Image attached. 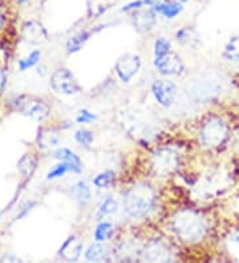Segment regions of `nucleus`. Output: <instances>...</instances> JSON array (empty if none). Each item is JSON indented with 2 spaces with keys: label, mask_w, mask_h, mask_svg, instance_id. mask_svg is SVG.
<instances>
[{
  "label": "nucleus",
  "mask_w": 239,
  "mask_h": 263,
  "mask_svg": "<svg viewBox=\"0 0 239 263\" xmlns=\"http://www.w3.org/2000/svg\"><path fill=\"white\" fill-rule=\"evenodd\" d=\"M39 149L47 151L49 148H56L60 144V135L53 128H42L39 129L38 137H36Z\"/></svg>",
  "instance_id": "nucleus-16"
},
{
  "label": "nucleus",
  "mask_w": 239,
  "mask_h": 263,
  "mask_svg": "<svg viewBox=\"0 0 239 263\" xmlns=\"http://www.w3.org/2000/svg\"><path fill=\"white\" fill-rule=\"evenodd\" d=\"M53 158L58 161H63L69 166L70 173L80 174L83 172V161L81 158L68 148H58L53 152Z\"/></svg>",
  "instance_id": "nucleus-15"
},
{
  "label": "nucleus",
  "mask_w": 239,
  "mask_h": 263,
  "mask_svg": "<svg viewBox=\"0 0 239 263\" xmlns=\"http://www.w3.org/2000/svg\"><path fill=\"white\" fill-rule=\"evenodd\" d=\"M73 137L75 141H76L80 146H83V148L85 149H89L90 145L95 141V135H93V132L86 128H81L79 129V130L75 132Z\"/></svg>",
  "instance_id": "nucleus-27"
},
{
  "label": "nucleus",
  "mask_w": 239,
  "mask_h": 263,
  "mask_svg": "<svg viewBox=\"0 0 239 263\" xmlns=\"http://www.w3.org/2000/svg\"><path fill=\"white\" fill-rule=\"evenodd\" d=\"M38 157L33 153H24L17 161V172L22 174L23 178L31 180L38 169Z\"/></svg>",
  "instance_id": "nucleus-18"
},
{
  "label": "nucleus",
  "mask_w": 239,
  "mask_h": 263,
  "mask_svg": "<svg viewBox=\"0 0 239 263\" xmlns=\"http://www.w3.org/2000/svg\"><path fill=\"white\" fill-rule=\"evenodd\" d=\"M7 83H8V77H7L4 68L0 67V96L4 93V90L7 88Z\"/></svg>",
  "instance_id": "nucleus-35"
},
{
  "label": "nucleus",
  "mask_w": 239,
  "mask_h": 263,
  "mask_svg": "<svg viewBox=\"0 0 239 263\" xmlns=\"http://www.w3.org/2000/svg\"><path fill=\"white\" fill-rule=\"evenodd\" d=\"M83 250V241L77 235H70L59 249V257L64 260H68V262H75L81 257Z\"/></svg>",
  "instance_id": "nucleus-13"
},
{
  "label": "nucleus",
  "mask_w": 239,
  "mask_h": 263,
  "mask_svg": "<svg viewBox=\"0 0 239 263\" xmlns=\"http://www.w3.org/2000/svg\"><path fill=\"white\" fill-rule=\"evenodd\" d=\"M181 156L173 146L158 148L152 156V169L157 176H170L179 169Z\"/></svg>",
  "instance_id": "nucleus-5"
},
{
  "label": "nucleus",
  "mask_w": 239,
  "mask_h": 263,
  "mask_svg": "<svg viewBox=\"0 0 239 263\" xmlns=\"http://www.w3.org/2000/svg\"><path fill=\"white\" fill-rule=\"evenodd\" d=\"M143 7H148L146 6V2L145 0H132V2H129V3L125 4L124 7L121 8V12H134V11H138L141 10V8H143Z\"/></svg>",
  "instance_id": "nucleus-32"
},
{
  "label": "nucleus",
  "mask_w": 239,
  "mask_h": 263,
  "mask_svg": "<svg viewBox=\"0 0 239 263\" xmlns=\"http://www.w3.org/2000/svg\"><path fill=\"white\" fill-rule=\"evenodd\" d=\"M51 88L53 92L63 96H76L81 92V85L76 76L68 68H58L51 76Z\"/></svg>",
  "instance_id": "nucleus-6"
},
{
  "label": "nucleus",
  "mask_w": 239,
  "mask_h": 263,
  "mask_svg": "<svg viewBox=\"0 0 239 263\" xmlns=\"http://www.w3.org/2000/svg\"><path fill=\"white\" fill-rule=\"evenodd\" d=\"M42 60V51L40 49H32L26 58H22L17 60V68L20 72H26L31 68L36 67Z\"/></svg>",
  "instance_id": "nucleus-26"
},
{
  "label": "nucleus",
  "mask_w": 239,
  "mask_h": 263,
  "mask_svg": "<svg viewBox=\"0 0 239 263\" xmlns=\"http://www.w3.org/2000/svg\"><path fill=\"white\" fill-rule=\"evenodd\" d=\"M8 22V11L3 0H0V31H3Z\"/></svg>",
  "instance_id": "nucleus-34"
},
{
  "label": "nucleus",
  "mask_w": 239,
  "mask_h": 263,
  "mask_svg": "<svg viewBox=\"0 0 239 263\" xmlns=\"http://www.w3.org/2000/svg\"><path fill=\"white\" fill-rule=\"evenodd\" d=\"M0 217H2V213H0Z\"/></svg>",
  "instance_id": "nucleus-38"
},
{
  "label": "nucleus",
  "mask_w": 239,
  "mask_h": 263,
  "mask_svg": "<svg viewBox=\"0 0 239 263\" xmlns=\"http://www.w3.org/2000/svg\"><path fill=\"white\" fill-rule=\"evenodd\" d=\"M231 126L223 116L211 113L202 120L198 129V138L206 151H219L229 142Z\"/></svg>",
  "instance_id": "nucleus-3"
},
{
  "label": "nucleus",
  "mask_w": 239,
  "mask_h": 263,
  "mask_svg": "<svg viewBox=\"0 0 239 263\" xmlns=\"http://www.w3.org/2000/svg\"><path fill=\"white\" fill-rule=\"evenodd\" d=\"M175 40L179 43V44L183 45H191L194 40H197V35H195V31L191 27H182L179 28L177 32H175Z\"/></svg>",
  "instance_id": "nucleus-29"
},
{
  "label": "nucleus",
  "mask_w": 239,
  "mask_h": 263,
  "mask_svg": "<svg viewBox=\"0 0 239 263\" xmlns=\"http://www.w3.org/2000/svg\"><path fill=\"white\" fill-rule=\"evenodd\" d=\"M96 120H97V115L95 112H92V110L86 109V108L80 110L76 116V122L80 124V125H88V124L95 122Z\"/></svg>",
  "instance_id": "nucleus-31"
},
{
  "label": "nucleus",
  "mask_w": 239,
  "mask_h": 263,
  "mask_svg": "<svg viewBox=\"0 0 239 263\" xmlns=\"http://www.w3.org/2000/svg\"><path fill=\"white\" fill-rule=\"evenodd\" d=\"M153 65L156 71L163 77L181 76L186 69L182 58L174 51H170L161 58L153 59Z\"/></svg>",
  "instance_id": "nucleus-9"
},
{
  "label": "nucleus",
  "mask_w": 239,
  "mask_h": 263,
  "mask_svg": "<svg viewBox=\"0 0 239 263\" xmlns=\"http://www.w3.org/2000/svg\"><path fill=\"white\" fill-rule=\"evenodd\" d=\"M70 193L73 194L75 199H76L77 202L80 203L81 206H85L90 202V199H92V189L85 181H77L75 183L72 189H70Z\"/></svg>",
  "instance_id": "nucleus-21"
},
{
  "label": "nucleus",
  "mask_w": 239,
  "mask_h": 263,
  "mask_svg": "<svg viewBox=\"0 0 239 263\" xmlns=\"http://www.w3.org/2000/svg\"><path fill=\"white\" fill-rule=\"evenodd\" d=\"M157 202V192L150 183L138 182L127 187L122 196V210L132 219H142Z\"/></svg>",
  "instance_id": "nucleus-2"
},
{
  "label": "nucleus",
  "mask_w": 239,
  "mask_h": 263,
  "mask_svg": "<svg viewBox=\"0 0 239 263\" xmlns=\"http://www.w3.org/2000/svg\"><path fill=\"white\" fill-rule=\"evenodd\" d=\"M67 173H69V166H68L65 162H63V161H59L58 164L54 165V166L48 172L47 176H45V180L47 181L59 180V178H63Z\"/></svg>",
  "instance_id": "nucleus-30"
},
{
  "label": "nucleus",
  "mask_w": 239,
  "mask_h": 263,
  "mask_svg": "<svg viewBox=\"0 0 239 263\" xmlns=\"http://www.w3.org/2000/svg\"><path fill=\"white\" fill-rule=\"evenodd\" d=\"M181 2H185V0H181Z\"/></svg>",
  "instance_id": "nucleus-39"
},
{
  "label": "nucleus",
  "mask_w": 239,
  "mask_h": 263,
  "mask_svg": "<svg viewBox=\"0 0 239 263\" xmlns=\"http://www.w3.org/2000/svg\"><path fill=\"white\" fill-rule=\"evenodd\" d=\"M142 67V59L136 53H125L117 59L115 64V72L118 80L127 84L137 76Z\"/></svg>",
  "instance_id": "nucleus-8"
},
{
  "label": "nucleus",
  "mask_w": 239,
  "mask_h": 263,
  "mask_svg": "<svg viewBox=\"0 0 239 263\" xmlns=\"http://www.w3.org/2000/svg\"><path fill=\"white\" fill-rule=\"evenodd\" d=\"M27 2H28V0H17V3L19 4H24V3H27Z\"/></svg>",
  "instance_id": "nucleus-37"
},
{
  "label": "nucleus",
  "mask_w": 239,
  "mask_h": 263,
  "mask_svg": "<svg viewBox=\"0 0 239 263\" xmlns=\"http://www.w3.org/2000/svg\"><path fill=\"white\" fill-rule=\"evenodd\" d=\"M84 257L89 262H104L111 259V249L106 242H96L89 245L84 253Z\"/></svg>",
  "instance_id": "nucleus-17"
},
{
  "label": "nucleus",
  "mask_w": 239,
  "mask_h": 263,
  "mask_svg": "<svg viewBox=\"0 0 239 263\" xmlns=\"http://www.w3.org/2000/svg\"><path fill=\"white\" fill-rule=\"evenodd\" d=\"M118 210V202L115 197L106 196L101 199L99 208H97V215L100 218H105L112 214H116Z\"/></svg>",
  "instance_id": "nucleus-25"
},
{
  "label": "nucleus",
  "mask_w": 239,
  "mask_h": 263,
  "mask_svg": "<svg viewBox=\"0 0 239 263\" xmlns=\"http://www.w3.org/2000/svg\"><path fill=\"white\" fill-rule=\"evenodd\" d=\"M222 58L231 64H239V33L233 35L223 47Z\"/></svg>",
  "instance_id": "nucleus-20"
},
{
  "label": "nucleus",
  "mask_w": 239,
  "mask_h": 263,
  "mask_svg": "<svg viewBox=\"0 0 239 263\" xmlns=\"http://www.w3.org/2000/svg\"><path fill=\"white\" fill-rule=\"evenodd\" d=\"M150 92L153 95L156 103L159 106L168 109L175 103V99L178 95V88L174 81L169 80V79H156L152 83Z\"/></svg>",
  "instance_id": "nucleus-7"
},
{
  "label": "nucleus",
  "mask_w": 239,
  "mask_h": 263,
  "mask_svg": "<svg viewBox=\"0 0 239 263\" xmlns=\"http://www.w3.org/2000/svg\"><path fill=\"white\" fill-rule=\"evenodd\" d=\"M115 234V228L109 221H100L93 233V239L96 242H108Z\"/></svg>",
  "instance_id": "nucleus-24"
},
{
  "label": "nucleus",
  "mask_w": 239,
  "mask_h": 263,
  "mask_svg": "<svg viewBox=\"0 0 239 263\" xmlns=\"http://www.w3.org/2000/svg\"><path fill=\"white\" fill-rule=\"evenodd\" d=\"M157 15L152 7H143L141 10L132 12V24L138 32L148 33L153 31L157 24Z\"/></svg>",
  "instance_id": "nucleus-12"
},
{
  "label": "nucleus",
  "mask_w": 239,
  "mask_h": 263,
  "mask_svg": "<svg viewBox=\"0 0 239 263\" xmlns=\"http://www.w3.org/2000/svg\"><path fill=\"white\" fill-rule=\"evenodd\" d=\"M154 12L158 16H162L168 20H173L181 15L183 11V4L181 0H157L152 6Z\"/></svg>",
  "instance_id": "nucleus-14"
},
{
  "label": "nucleus",
  "mask_w": 239,
  "mask_h": 263,
  "mask_svg": "<svg viewBox=\"0 0 239 263\" xmlns=\"http://www.w3.org/2000/svg\"><path fill=\"white\" fill-rule=\"evenodd\" d=\"M11 106L16 112L22 113L23 116L38 122L45 121L51 113V106L48 105L45 100L35 96H28V95L16 96L11 101Z\"/></svg>",
  "instance_id": "nucleus-4"
},
{
  "label": "nucleus",
  "mask_w": 239,
  "mask_h": 263,
  "mask_svg": "<svg viewBox=\"0 0 239 263\" xmlns=\"http://www.w3.org/2000/svg\"><path fill=\"white\" fill-rule=\"evenodd\" d=\"M20 37L29 45H40L48 40V32L38 20H27L22 26Z\"/></svg>",
  "instance_id": "nucleus-11"
},
{
  "label": "nucleus",
  "mask_w": 239,
  "mask_h": 263,
  "mask_svg": "<svg viewBox=\"0 0 239 263\" xmlns=\"http://www.w3.org/2000/svg\"><path fill=\"white\" fill-rule=\"evenodd\" d=\"M170 51H173V43L170 39L168 37H157L156 42L153 44V55L154 59L161 58V56L169 53Z\"/></svg>",
  "instance_id": "nucleus-28"
},
{
  "label": "nucleus",
  "mask_w": 239,
  "mask_h": 263,
  "mask_svg": "<svg viewBox=\"0 0 239 263\" xmlns=\"http://www.w3.org/2000/svg\"><path fill=\"white\" fill-rule=\"evenodd\" d=\"M115 181H116L115 170L106 169L104 170V172H100L99 174H96V176L93 177L92 183L96 189L105 190V189H109V187L115 183Z\"/></svg>",
  "instance_id": "nucleus-23"
},
{
  "label": "nucleus",
  "mask_w": 239,
  "mask_h": 263,
  "mask_svg": "<svg viewBox=\"0 0 239 263\" xmlns=\"http://www.w3.org/2000/svg\"><path fill=\"white\" fill-rule=\"evenodd\" d=\"M233 242L234 243H239V230H236L233 235Z\"/></svg>",
  "instance_id": "nucleus-36"
},
{
  "label": "nucleus",
  "mask_w": 239,
  "mask_h": 263,
  "mask_svg": "<svg viewBox=\"0 0 239 263\" xmlns=\"http://www.w3.org/2000/svg\"><path fill=\"white\" fill-rule=\"evenodd\" d=\"M219 92V85L215 81H202L198 83L193 89V95L199 101H209Z\"/></svg>",
  "instance_id": "nucleus-19"
},
{
  "label": "nucleus",
  "mask_w": 239,
  "mask_h": 263,
  "mask_svg": "<svg viewBox=\"0 0 239 263\" xmlns=\"http://www.w3.org/2000/svg\"><path fill=\"white\" fill-rule=\"evenodd\" d=\"M36 206V202L35 201H28V202H26L24 205L20 208L19 213H17V215H16V219H23L26 218L27 215L29 214V213L32 212V209L35 208Z\"/></svg>",
  "instance_id": "nucleus-33"
},
{
  "label": "nucleus",
  "mask_w": 239,
  "mask_h": 263,
  "mask_svg": "<svg viewBox=\"0 0 239 263\" xmlns=\"http://www.w3.org/2000/svg\"><path fill=\"white\" fill-rule=\"evenodd\" d=\"M90 35H92V33H90L89 31H81V32L72 36V37L67 42V45H65L67 53L72 55V53H77V52L81 51L84 45L89 42Z\"/></svg>",
  "instance_id": "nucleus-22"
},
{
  "label": "nucleus",
  "mask_w": 239,
  "mask_h": 263,
  "mask_svg": "<svg viewBox=\"0 0 239 263\" xmlns=\"http://www.w3.org/2000/svg\"><path fill=\"white\" fill-rule=\"evenodd\" d=\"M169 229L181 243L195 246L209 237L210 226L207 218L197 209H178L169 219Z\"/></svg>",
  "instance_id": "nucleus-1"
},
{
  "label": "nucleus",
  "mask_w": 239,
  "mask_h": 263,
  "mask_svg": "<svg viewBox=\"0 0 239 263\" xmlns=\"http://www.w3.org/2000/svg\"><path fill=\"white\" fill-rule=\"evenodd\" d=\"M143 259L149 262H170L173 260V253L170 247L161 239L149 241L141 250Z\"/></svg>",
  "instance_id": "nucleus-10"
}]
</instances>
